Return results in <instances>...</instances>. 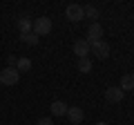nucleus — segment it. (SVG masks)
I'll return each mask as SVG.
<instances>
[{
    "instance_id": "nucleus-1",
    "label": "nucleus",
    "mask_w": 134,
    "mask_h": 125,
    "mask_svg": "<svg viewBox=\"0 0 134 125\" xmlns=\"http://www.w3.org/2000/svg\"><path fill=\"white\" fill-rule=\"evenodd\" d=\"M31 31L36 36H47L49 31H52V18H47V16H40V18H36L31 22Z\"/></svg>"
},
{
    "instance_id": "nucleus-2",
    "label": "nucleus",
    "mask_w": 134,
    "mask_h": 125,
    "mask_svg": "<svg viewBox=\"0 0 134 125\" xmlns=\"http://www.w3.org/2000/svg\"><path fill=\"white\" fill-rule=\"evenodd\" d=\"M90 54H94L98 60H105L107 56H110V43H105V40L100 38L98 43H94V45H90Z\"/></svg>"
},
{
    "instance_id": "nucleus-3",
    "label": "nucleus",
    "mask_w": 134,
    "mask_h": 125,
    "mask_svg": "<svg viewBox=\"0 0 134 125\" xmlns=\"http://www.w3.org/2000/svg\"><path fill=\"white\" fill-rule=\"evenodd\" d=\"M18 81H20V72L16 67H5L0 72V83L2 85H16Z\"/></svg>"
},
{
    "instance_id": "nucleus-4",
    "label": "nucleus",
    "mask_w": 134,
    "mask_h": 125,
    "mask_svg": "<svg viewBox=\"0 0 134 125\" xmlns=\"http://www.w3.org/2000/svg\"><path fill=\"white\" fill-rule=\"evenodd\" d=\"M65 16H67V20H72V22H78V20L85 18V11H83V7H81V5H67Z\"/></svg>"
},
{
    "instance_id": "nucleus-5",
    "label": "nucleus",
    "mask_w": 134,
    "mask_h": 125,
    "mask_svg": "<svg viewBox=\"0 0 134 125\" xmlns=\"http://www.w3.org/2000/svg\"><path fill=\"white\" fill-rule=\"evenodd\" d=\"M100 36H103V27H100L98 22H92L90 29H87V38L85 40L90 45H94V43H98V40H100Z\"/></svg>"
},
{
    "instance_id": "nucleus-6",
    "label": "nucleus",
    "mask_w": 134,
    "mask_h": 125,
    "mask_svg": "<svg viewBox=\"0 0 134 125\" xmlns=\"http://www.w3.org/2000/svg\"><path fill=\"white\" fill-rule=\"evenodd\" d=\"M65 116L69 118V123H72V125H78L83 118H85V112H83L81 107H67V114Z\"/></svg>"
},
{
    "instance_id": "nucleus-7",
    "label": "nucleus",
    "mask_w": 134,
    "mask_h": 125,
    "mask_svg": "<svg viewBox=\"0 0 134 125\" xmlns=\"http://www.w3.org/2000/svg\"><path fill=\"white\" fill-rule=\"evenodd\" d=\"M123 96H125V92L121 89V87H107V89H105V98L110 103H121Z\"/></svg>"
},
{
    "instance_id": "nucleus-8",
    "label": "nucleus",
    "mask_w": 134,
    "mask_h": 125,
    "mask_svg": "<svg viewBox=\"0 0 134 125\" xmlns=\"http://www.w3.org/2000/svg\"><path fill=\"white\" fill-rule=\"evenodd\" d=\"M72 49H74V54H76L78 58H87V54H90V43H87L85 38H83V40H76Z\"/></svg>"
},
{
    "instance_id": "nucleus-9",
    "label": "nucleus",
    "mask_w": 134,
    "mask_h": 125,
    "mask_svg": "<svg viewBox=\"0 0 134 125\" xmlns=\"http://www.w3.org/2000/svg\"><path fill=\"white\" fill-rule=\"evenodd\" d=\"M67 103H63V101H54L52 105H49V110H52V114L54 116H65L67 114Z\"/></svg>"
},
{
    "instance_id": "nucleus-10",
    "label": "nucleus",
    "mask_w": 134,
    "mask_h": 125,
    "mask_svg": "<svg viewBox=\"0 0 134 125\" xmlns=\"http://www.w3.org/2000/svg\"><path fill=\"white\" fill-rule=\"evenodd\" d=\"M119 87L123 92H132L134 89V74H125V76L121 78V85Z\"/></svg>"
},
{
    "instance_id": "nucleus-11",
    "label": "nucleus",
    "mask_w": 134,
    "mask_h": 125,
    "mask_svg": "<svg viewBox=\"0 0 134 125\" xmlns=\"http://www.w3.org/2000/svg\"><path fill=\"white\" fill-rule=\"evenodd\" d=\"M18 29H20V34H29L31 31V20L29 18H18Z\"/></svg>"
},
{
    "instance_id": "nucleus-12",
    "label": "nucleus",
    "mask_w": 134,
    "mask_h": 125,
    "mask_svg": "<svg viewBox=\"0 0 134 125\" xmlns=\"http://www.w3.org/2000/svg\"><path fill=\"white\" fill-rule=\"evenodd\" d=\"M20 40H23L25 45H38V40H40V38L34 34V31H29V34H23V36H20Z\"/></svg>"
},
{
    "instance_id": "nucleus-13",
    "label": "nucleus",
    "mask_w": 134,
    "mask_h": 125,
    "mask_svg": "<svg viewBox=\"0 0 134 125\" xmlns=\"http://www.w3.org/2000/svg\"><path fill=\"white\" fill-rule=\"evenodd\" d=\"M16 69H18V72H29V69H31V60H29V58H18Z\"/></svg>"
},
{
    "instance_id": "nucleus-14",
    "label": "nucleus",
    "mask_w": 134,
    "mask_h": 125,
    "mask_svg": "<svg viewBox=\"0 0 134 125\" xmlns=\"http://www.w3.org/2000/svg\"><path fill=\"white\" fill-rule=\"evenodd\" d=\"M90 69H92V60H90V58H78V72L87 74Z\"/></svg>"
},
{
    "instance_id": "nucleus-15",
    "label": "nucleus",
    "mask_w": 134,
    "mask_h": 125,
    "mask_svg": "<svg viewBox=\"0 0 134 125\" xmlns=\"http://www.w3.org/2000/svg\"><path fill=\"white\" fill-rule=\"evenodd\" d=\"M83 11H85V18H98V9H96L94 5H87V7H83Z\"/></svg>"
},
{
    "instance_id": "nucleus-16",
    "label": "nucleus",
    "mask_w": 134,
    "mask_h": 125,
    "mask_svg": "<svg viewBox=\"0 0 134 125\" xmlns=\"http://www.w3.org/2000/svg\"><path fill=\"white\" fill-rule=\"evenodd\" d=\"M36 125H54V121H52V118H40Z\"/></svg>"
},
{
    "instance_id": "nucleus-17",
    "label": "nucleus",
    "mask_w": 134,
    "mask_h": 125,
    "mask_svg": "<svg viewBox=\"0 0 134 125\" xmlns=\"http://www.w3.org/2000/svg\"><path fill=\"white\" fill-rule=\"evenodd\" d=\"M96 125H107V123H105V121H100V123H96Z\"/></svg>"
}]
</instances>
